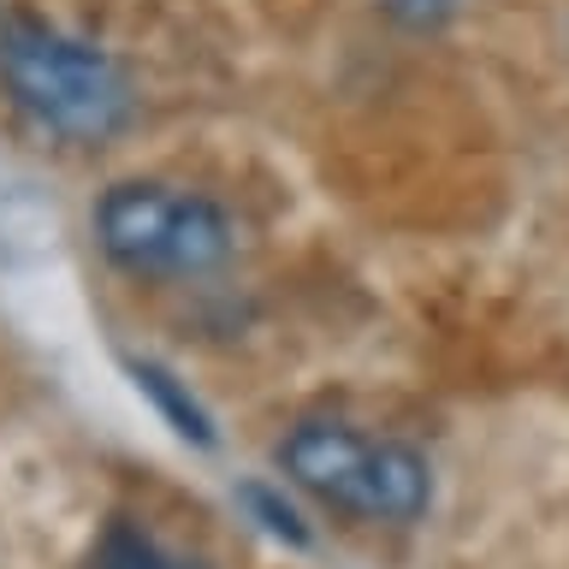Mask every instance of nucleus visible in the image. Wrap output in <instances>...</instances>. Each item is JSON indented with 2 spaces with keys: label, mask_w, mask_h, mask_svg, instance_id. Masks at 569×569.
Instances as JSON below:
<instances>
[{
  "label": "nucleus",
  "mask_w": 569,
  "mask_h": 569,
  "mask_svg": "<svg viewBox=\"0 0 569 569\" xmlns=\"http://www.w3.org/2000/svg\"><path fill=\"white\" fill-rule=\"evenodd\" d=\"M243 505L261 516V528H267V533H279V540H291V546H309V528L297 522V510H291V505H279V498L267 492V487H243Z\"/></svg>",
  "instance_id": "nucleus-6"
},
{
  "label": "nucleus",
  "mask_w": 569,
  "mask_h": 569,
  "mask_svg": "<svg viewBox=\"0 0 569 569\" xmlns=\"http://www.w3.org/2000/svg\"><path fill=\"white\" fill-rule=\"evenodd\" d=\"M96 238L124 273L196 279L231 261L238 226L213 196L160 184V178H124L96 202Z\"/></svg>",
  "instance_id": "nucleus-3"
},
{
  "label": "nucleus",
  "mask_w": 569,
  "mask_h": 569,
  "mask_svg": "<svg viewBox=\"0 0 569 569\" xmlns=\"http://www.w3.org/2000/svg\"><path fill=\"white\" fill-rule=\"evenodd\" d=\"M457 7H462V0H386V12L398 18L403 30H439Z\"/></svg>",
  "instance_id": "nucleus-7"
},
{
  "label": "nucleus",
  "mask_w": 569,
  "mask_h": 569,
  "mask_svg": "<svg viewBox=\"0 0 569 569\" xmlns=\"http://www.w3.org/2000/svg\"><path fill=\"white\" fill-rule=\"evenodd\" d=\"M279 469L327 510L356 522H421L433 505L427 457L403 439H373L350 421H297L279 439Z\"/></svg>",
  "instance_id": "nucleus-2"
},
{
  "label": "nucleus",
  "mask_w": 569,
  "mask_h": 569,
  "mask_svg": "<svg viewBox=\"0 0 569 569\" xmlns=\"http://www.w3.org/2000/svg\"><path fill=\"white\" fill-rule=\"evenodd\" d=\"M131 373H137V391H149V398H154L160 409H167V421L178 427V433H184V439H196V445H213V427H208V416H202V403H196V398H190V391L172 380L167 368H154V362H137Z\"/></svg>",
  "instance_id": "nucleus-4"
},
{
  "label": "nucleus",
  "mask_w": 569,
  "mask_h": 569,
  "mask_svg": "<svg viewBox=\"0 0 569 569\" xmlns=\"http://www.w3.org/2000/svg\"><path fill=\"white\" fill-rule=\"evenodd\" d=\"M0 83L42 131L66 142H107L137 113L131 78L113 53L30 12H12L0 24Z\"/></svg>",
  "instance_id": "nucleus-1"
},
{
  "label": "nucleus",
  "mask_w": 569,
  "mask_h": 569,
  "mask_svg": "<svg viewBox=\"0 0 569 569\" xmlns=\"http://www.w3.org/2000/svg\"><path fill=\"white\" fill-rule=\"evenodd\" d=\"M89 569H190V563L172 558L167 546H154L149 533H137V528H107V540L96 546Z\"/></svg>",
  "instance_id": "nucleus-5"
}]
</instances>
